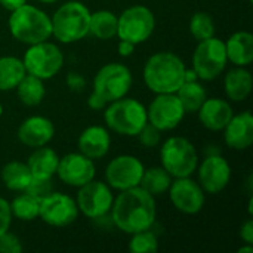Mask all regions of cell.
Returning <instances> with one entry per match:
<instances>
[{
  "label": "cell",
  "instance_id": "cell-23",
  "mask_svg": "<svg viewBox=\"0 0 253 253\" xmlns=\"http://www.w3.org/2000/svg\"><path fill=\"white\" fill-rule=\"evenodd\" d=\"M252 74L245 67H236L225 74L224 89L227 96L234 102H242L248 99L252 92Z\"/></svg>",
  "mask_w": 253,
  "mask_h": 253
},
{
  "label": "cell",
  "instance_id": "cell-14",
  "mask_svg": "<svg viewBox=\"0 0 253 253\" xmlns=\"http://www.w3.org/2000/svg\"><path fill=\"white\" fill-rule=\"evenodd\" d=\"M39 218L50 227H68L79 218V208L73 197L52 191L40 200Z\"/></svg>",
  "mask_w": 253,
  "mask_h": 253
},
{
  "label": "cell",
  "instance_id": "cell-7",
  "mask_svg": "<svg viewBox=\"0 0 253 253\" xmlns=\"http://www.w3.org/2000/svg\"><path fill=\"white\" fill-rule=\"evenodd\" d=\"M228 62L225 43L218 37H211L199 42L193 55V70L197 77L205 82H212L222 74Z\"/></svg>",
  "mask_w": 253,
  "mask_h": 253
},
{
  "label": "cell",
  "instance_id": "cell-33",
  "mask_svg": "<svg viewBox=\"0 0 253 253\" xmlns=\"http://www.w3.org/2000/svg\"><path fill=\"white\" fill-rule=\"evenodd\" d=\"M130 236L132 239L129 242V251L132 253H154L159 249V240L151 228Z\"/></svg>",
  "mask_w": 253,
  "mask_h": 253
},
{
  "label": "cell",
  "instance_id": "cell-31",
  "mask_svg": "<svg viewBox=\"0 0 253 253\" xmlns=\"http://www.w3.org/2000/svg\"><path fill=\"white\" fill-rule=\"evenodd\" d=\"M9 206L12 216H15L19 221H34L39 218L40 200H37L25 191H21V194L16 196L9 203Z\"/></svg>",
  "mask_w": 253,
  "mask_h": 253
},
{
  "label": "cell",
  "instance_id": "cell-11",
  "mask_svg": "<svg viewBox=\"0 0 253 253\" xmlns=\"http://www.w3.org/2000/svg\"><path fill=\"white\" fill-rule=\"evenodd\" d=\"M113 200L114 197L110 185L107 182L92 179L90 182L79 188L76 203L79 212H82L84 216L92 219H99L110 213Z\"/></svg>",
  "mask_w": 253,
  "mask_h": 253
},
{
  "label": "cell",
  "instance_id": "cell-3",
  "mask_svg": "<svg viewBox=\"0 0 253 253\" xmlns=\"http://www.w3.org/2000/svg\"><path fill=\"white\" fill-rule=\"evenodd\" d=\"M9 31L13 39L25 44H36L52 36L50 16L33 4H22L10 12Z\"/></svg>",
  "mask_w": 253,
  "mask_h": 253
},
{
  "label": "cell",
  "instance_id": "cell-39",
  "mask_svg": "<svg viewBox=\"0 0 253 253\" xmlns=\"http://www.w3.org/2000/svg\"><path fill=\"white\" fill-rule=\"evenodd\" d=\"M107 105H108V102H107L101 95H98L96 92L92 90V93H90V96H89V99H87V107H89L90 110L98 111V110H104Z\"/></svg>",
  "mask_w": 253,
  "mask_h": 253
},
{
  "label": "cell",
  "instance_id": "cell-45",
  "mask_svg": "<svg viewBox=\"0 0 253 253\" xmlns=\"http://www.w3.org/2000/svg\"><path fill=\"white\" fill-rule=\"evenodd\" d=\"M37 1H40V3H55V1H58V0H37Z\"/></svg>",
  "mask_w": 253,
  "mask_h": 253
},
{
  "label": "cell",
  "instance_id": "cell-32",
  "mask_svg": "<svg viewBox=\"0 0 253 253\" xmlns=\"http://www.w3.org/2000/svg\"><path fill=\"white\" fill-rule=\"evenodd\" d=\"M190 33L197 40H206L215 36V22L206 12H196L190 19Z\"/></svg>",
  "mask_w": 253,
  "mask_h": 253
},
{
  "label": "cell",
  "instance_id": "cell-16",
  "mask_svg": "<svg viewBox=\"0 0 253 253\" xmlns=\"http://www.w3.org/2000/svg\"><path fill=\"white\" fill-rule=\"evenodd\" d=\"M95 165L93 160L82 153H70L59 157L56 175L59 179L74 188H80L84 184L95 179Z\"/></svg>",
  "mask_w": 253,
  "mask_h": 253
},
{
  "label": "cell",
  "instance_id": "cell-5",
  "mask_svg": "<svg viewBox=\"0 0 253 253\" xmlns=\"http://www.w3.org/2000/svg\"><path fill=\"white\" fill-rule=\"evenodd\" d=\"M104 120L113 132L126 136H136L147 125V108L135 98H120L104 108Z\"/></svg>",
  "mask_w": 253,
  "mask_h": 253
},
{
  "label": "cell",
  "instance_id": "cell-46",
  "mask_svg": "<svg viewBox=\"0 0 253 253\" xmlns=\"http://www.w3.org/2000/svg\"><path fill=\"white\" fill-rule=\"evenodd\" d=\"M1 114H3V105L0 104V117H1Z\"/></svg>",
  "mask_w": 253,
  "mask_h": 253
},
{
  "label": "cell",
  "instance_id": "cell-40",
  "mask_svg": "<svg viewBox=\"0 0 253 253\" xmlns=\"http://www.w3.org/2000/svg\"><path fill=\"white\" fill-rule=\"evenodd\" d=\"M240 236H242V239L245 240V243H248V245H252L253 243V221L252 219H248L243 225H242V228H240Z\"/></svg>",
  "mask_w": 253,
  "mask_h": 253
},
{
  "label": "cell",
  "instance_id": "cell-9",
  "mask_svg": "<svg viewBox=\"0 0 253 253\" xmlns=\"http://www.w3.org/2000/svg\"><path fill=\"white\" fill-rule=\"evenodd\" d=\"M156 27L154 13L142 4H133L117 16V36L135 46L147 42Z\"/></svg>",
  "mask_w": 253,
  "mask_h": 253
},
{
  "label": "cell",
  "instance_id": "cell-21",
  "mask_svg": "<svg viewBox=\"0 0 253 253\" xmlns=\"http://www.w3.org/2000/svg\"><path fill=\"white\" fill-rule=\"evenodd\" d=\"M77 145H79V151L86 157L92 160L102 159L110 151L111 136L108 130L102 126L98 125L89 126L80 133Z\"/></svg>",
  "mask_w": 253,
  "mask_h": 253
},
{
  "label": "cell",
  "instance_id": "cell-27",
  "mask_svg": "<svg viewBox=\"0 0 253 253\" xmlns=\"http://www.w3.org/2000/svg\"><path fill=\"white\" fill-rule=\"evenodd\" d=\"M15 89H16L19 101L27 107L39 105L44 99V95H46L43 80L28 73L22 77V80L18 83Z\"/></svg>",
  "mask_w": 253,
  "mask_h": 253
},
{
  "label": "cell",
  "instance_id": "cell-42",
  "mask_svg": "<svg viewBox=\"0 0 253 253\" xmlns=\"http://www.w3.org/2000/svg\"><path fill=\"white\" fill-rule=\"evenodd\" d=\"M27 0H0V6L4 7L6 10L12 12L18 7H21L22 4H25Z\"/></svg>",
  "mask_w": 253,
  "mask_h": 253
},
{
  "label": "cell",
  "instance_id": "cell-19",
  "mask_svg": "<svg viewBox=\"0 0 253 253\" xmlns=\"http://www.w3.org/2000/svg\"><path fill=\"white\" fill-rule=\"evenodd\" d=\"M225 144L237 151L249 148L253 142V116L251 111H243L237 116L233 114L224 127Z\"/></svg>",
  "mask_w": 253,
  "mask_h": 253
},
{
  "label": "cell",
  "instance_id": "cell-37",
  "mask_svg": "<svg viewBox=\"0 0 253 253\" xmlns=\"http://www.w3.org/2000/svg\"><path fill=\"white\" fill-rule=\"evenodd\" d=\"M12 218L13 216H12V212H10L9 202L4 200L3 197H0V236L4 234L6 231H9Z\"/></svg>",
  "mask_w": 253,
  "mask_h": 253
},
{
  "label": "cell",
  "instance_id": "cell-22",
  "mask_svg": "<svg viewBox=\"0 0 253 253\" xmlns=\"http://www.w3.org/2000/svg\"><path fill=\"white\" fill-rule=\"evenodd\" d=\"M224 43L227 58L236 67H248L253 61V36L251 33L237 31Z\"/></svg>",
  "mask_w": 253,
  "mask_h": 253
},
{
  "label": "cell",
  "instance_id": "cell-12",
  "mask_svg": "<svg viewBox=\"0 0 253 253\" xmlns=\"http://www.w3.org/2000/svg\"><path fill=\"white\" fill-rule=\"evenodd\" d=\"M144 165L139 159L130 154L114 157L105 169V181L110 188L125 191L133 187H139Z\"/></svg>",
  "mask_w": 253,
  "mask_h": 253
},
{
  "label": "cell",
  "instance_id": "cell-6",
  "mask_svg": "<svg viewBox=\"0 0 253 253\" xmlns=\"http://www.w3.org/2000/svg\"><path fill=\"white\" fill-rule=\"evenodd\" d=\"M162 168L172 178L191 176L199 166L196 147L182 136H172L160 148Z\"/></svg>",
  "mask_w": 253,
  "mask_h": 253
},
{
  "label": "cell",
  "instance_id": "cell-25",
  "mask_svg": "<svg viewBox=\"0 0 253 253\" xmlns=\"http://www.w3.org/2000/svg\"><path fill=\"white\" fill-rule=\"evenodd\" d=\"M1 182L3 185L10 190V191H25V188L28 187L33 175L27 166V163H21V162H9L3 166L1 169Z\"/></svg>",
  "mask_w": 253,
  "mask_h": 253
},
{
  "label": "cell",
  "instance_id": "cell-34",
  "mask_svg": "<svg viewBox=\"0 0 253 253\" xmlns=\"http://www.w3.org/2000/svg\"><path fill=\"white\" fill-rule=\"evenodd\" d=\"M53 191V184H52V178H31L28 187L25 188V193H28L30 196L36 197L37 200L44 199L46 196H49Z\"/></svg>",
  "mask_w": 253,
  "mask_h": 253
},
{
  "label": "cell",
  "instance_id": "cell-8",
  "mask_svg": "<svg viewBox=\"0 0 253 253\" xmlns=\"http://www.w3.org/2000/svg\"><path fill=\"white\" fill-rule=\"evenodd\" d=\"M22 62L28 74L42 80H47L61 71L64 65V55L56 44L44 40L36 44H30L24 53Z\"/></svg>",
  "mask_w": 253,
  "mask_h": 253
},
{
  "label": "cell",
  "instance_id": "cell-10",
  "mask_svg": "<svg viewBox=\"0 0 253 253\" xmlns=\"http://www.w3.org/2000/svg\"><path fill=\"white\" fill-rule=\"evenodd\" d=\"M132 86L130 70L119 62L105 64L93 79V92L101 95L108 104L126 96Z\"/></svg>",
  "mask_w": 253,
  "mask_h": 253
},
{
  "label": "cell",
  "instance_id": "cell-43",
  "mask_svg": "<svg viewBox=\"0 0 253 253\" xmlns=\"http://www.w3.org/2000/svg\"><path fill=\"white\" fill-rule=\"evenodd\" d=\"M199 77H197V74H196V71L191 68V70H185V82H194V80H197Z\"/></svg>",
  "mask_w": 253,
  "mask_h": 253
},
{
  "label": "cell",
  "instance_id": "cell-30",
  "mask_svg": "<svg viewBox=\"0 0 253 253\" xmlns=\"http://www.w3.org/2000/svg\"><path fill=\"white\" fill-rule=\"evenodd\" d=\"M172 184V176L160 166V168H150L144 169L139 187L148 191L151 196H160L165 194Z\"/></svg>",
  "mask_w": 253,
  "mask_h": 253
},
{
  "label": "cell",
  "instance_id": "cell-28",
  "mask_svg": "<svg viewBox=\"0 0 253 253\" xmlns=\"http://www.w3.org/2000/svg\"><path fill=\"white\" fill-rule=\"evenodd\" d=\"M89 33L99 40H108L117 36V16L110 10L90 12Z\"/></svg>",
  "mask_w": 253,
  "mask_h": 253
},
{
  "label": "cell",
  "instance_id": "cell-4",
  "mask_svg": "<svg viewBox=\"0 0 253 253\" xmlns=\"http://www.w3.org/2000/svg\"><path fill=\"white\" fill-rule=\"evenodd\" d=\"M90 10L77 0H71L59 6L52 22V36L61 43H76L89 34Z\"/></svg>",
  "mask_w": 253,
  "mask_h": 253
},
{
  "label": "cell",
  "instance_id": "cell-2",
  "mask_svg": "<svg viewBox=\"0 0 253 253\" xmlns=\"http://www.w3.org/2000/svg\"><path fill=\"white\" fill-rule=\"evenodd\" d=\"M185 65L173 52H157L148 58L144 67L147 87L157 93H175L185 82Z\"/></svg>",
  "mask_w": 253,
  "mask_h": 253
},
{
  "label": "cell",
  "instance_id": "cell-20",
  "mask_svg": "<svg viewBox=\"0 0 253 253\" xmlns=\"http://www.w3.org/2000/svg\"><path fill=\"white\" fill-rule=\"evenodd\" d=\"M197 113L200 123L206 129L213 132L224 130V127L233 117V108L230 102L221 98H206Z\"/></svg>",
  "mask_w": 253,
  "mask_h": 253
},
{
  "label": "cell",
  "instance_id": "cell-18",
  "mask_svg": "<svg viewBox=\"0 0 253 253\" xmlns=\"http://www.w3.org/2000/svg\"><path fill=\"white\" fill-rule=\"evenodd\" d=\"M55 135V126L53 123L43 116H31L25 119L19 127H18V139L21 144L39 148L43 145H47Z\"/></svg>",
  "mask_w": 253,
  "mask_h": 253
},
{
  "label": "cell",
  "instance_id": "cell-29",
  "mask_svg": "<svg viewBox=\"0 0 253 253\" xmlns=\"http://www.w3.org/2000/svg\"><path fill=\"white\" fill-rule=\"evenodd\" d=\"M175 93H176L179 102L182 104L185 114L187 113H197L206 99V90H205L203 84L199 83L197 80L184 82Z\"/></svg>",
  "mask_w": 253,
  "mask_h": 253
},
{
  "label": "cell",
  "instance_id": "cell-26",
  "mask_svg": "<svg viewBox=\"0 0 253 253\" xmlns=\"http://www.w3.org/2000/svg\"><path fill=\"white\" fill-rule=\"evenodd\" d=\"M27 74L22 59L16 56L0 58V90H12Z\"/></svg>",
  "mask_w": 253,
  "mask_h": 253
},
{
  "label": "cell",
  "instance_id": "cell-15",
  "mask_svg": "<svg viewBox=\"0 0 253 253\" xmlns=\"http://www.w3.org/2000/svg\"><path fill=\"white\" fill-rule=\"evenodd\" d=\"M168 191L175 209L185 215H196L205 206V191L190 176L175 178Z\"/></svg>",
  "mask_w": 253,
  "mask_h": 253
},
{
  "label": "cell",
  "instance_id": "cell-1",
  "mask_svg": "<svg viewBox=\"0 0 253 253\" xmlns=\"http://www.w3.org/2000/svg\"><path fill=\"white\" fill-rule=\"evenodd\" d=\"M110 212L114 225L120 231L135 234L150 230L154 225L157 208L154 196L141 187H133L120 191V194L113 200Z\"/></svg>",
  "mask_w": 253,
  "mask_h": 253
},
{
  "label": "cell",
  "instance_id": "cell-13",
  "mask_svg": "<svg viewBox=\"0 0 253 253\" xmlns=\"http://www.w3.org/2000/svg\"><path fill=\"white\" fill-rule=\"evenodd\" d=\"M185 111L176 93H157L147 110V120L160 132L175 129L184 119Z\"/></svg>",
  "mask_w": 253,
  "mask_h": 253
},
{
  "label": "cell",
  "instance_id": "cell-24",
  "mask_svg": "<svg viewBox=\"0 0 253 253\" xmlns=\"http://www.w3.org/2000/svg\"><path fill=\"white\" fill-rule=\"evenodd\" d=\"M58 163V154L52 148L43 145L34 148V153L27 162V166L34 178H53V175H56Z\"/></svg>",
  "mask_w": 253,
  "mask_h": 253
},
{
  "label": "cell",
  "instance_id": "cell-38",
  "mask_svg": "<svg viewBox=\"0 0 253 253\" xmlns=\"http://www.w3.org/2000/svg\"><path fill=\"white\" fill-rule=\"evenodd\" d=\"M86 84V80L82 74L79 73H68L67 76V86L73 92H82Z\"/></svg>",
  "mask_w": 253,
  "mask_h": 253
},
{
  "label": "cell",
  "instance_id": "cell-17",
  "mask_svg": "<svg viewBox=\"0 0 253 253\" xmlns=\"http://www.w3.org/2000/svg\"><path fill=\"white\" fill-rule=\"evenodd\" d=\"M231 179L230 163L218 156H208L199 168V184L205 193L218 194L227 188Z\"/></svg>",
  "mask_w": 253,
  "mask_h": 253
},
{
  "label": "cell",
  "instance_id": "cell-35",
  "mask_svg": "<svg viewBox=\"0 0 253 253\" xmlns=\"http://www.w3.org/2000/svg\"><path fill=\"white\" fill-rule=\"evenodd\" d=\"M160 133H162V132H160L157 127H154L153 125H150V123L147 122V125L141 129V132H139L136 136L139 138V142H141L144 147H147V148H154V147L159 145V142H160V139H162Z\"/></svg>",
  "mask_w": 253,
  "mask_h": 253
},
{
  "label": "cell",
  "instance_id": "cell-41",
  "mask_svg": "<svg viewBox=\"0 0 253 253\" xmlns=\"http://www.w3.org/2000/svg\"><path fill=\"white\" fill-rule=\"evenodd\" d=\"M117 50H119L120 56H130L133 53V50H135V44L127 42V40H120Z\"/></svg>",
  "mask_w": 253,
  "mask_h": 253
},
{
  "label": "cell",
  "instance_id": "cell-44",
  "mask_svg": "<svg viewBox=\"0 0 253 253\" xmlns=\"http://www.w3.org/2000/svg\"><path fill=\"white\" fill-rule=\"evenodd\" d=\"M237 252H239V253H252L253 252L252 245H248L246 248H240V249H239Z\"/></svg>",
  "mask_w": 253,
  "mask_h": 253
},
{
  "label": "cell",
  "instance_id": "cell-36",
  "mask_svg": "<svg viewBox=\"0 0 253 253\" xmlns=\"http://www.w3.org/2000/svg\"><path fill=\"white\" fill-rule=\"evenodd\" d=\"M21 252H22V243H21V240L15 234L6 231L4 234L0 236V253Z\"/></svg>",
  "mask_w": 253,
  "mask_h": 253
}]
</instances>
